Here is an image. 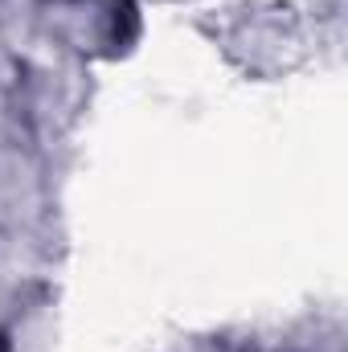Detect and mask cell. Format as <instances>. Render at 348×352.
I'll list each match as a JSON object with an SVG mask.
<instances>
[{"mask_svg": "<svg viewBox=\"0 0 348 352\" xmlns=\"http://www.w3.org/2000/svg\"><path fill=\"white\" fill-rule=\"evenodd\" d=\"M0 352H8V336L4 332H0Z\"/></svg>", "mask_w": 348, "mask_h": 352, "instance_id": "obj_1", "label": "cell"}]
</instances>
